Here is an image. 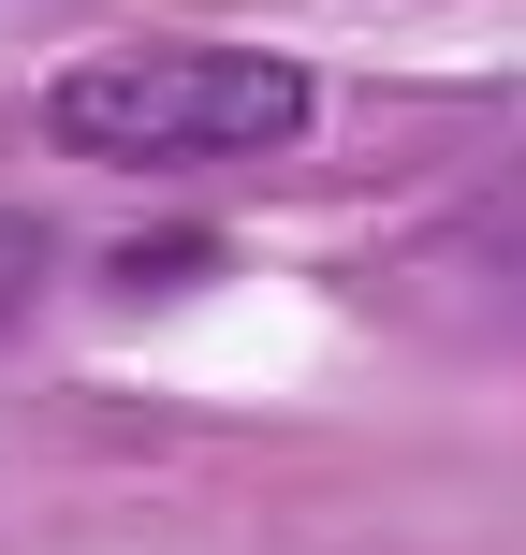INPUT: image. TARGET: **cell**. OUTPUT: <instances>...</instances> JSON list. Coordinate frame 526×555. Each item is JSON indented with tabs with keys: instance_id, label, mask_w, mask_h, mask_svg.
Listing matches in <instances>:
<instances>
[{
	"instance_id": "6da1fadb",
	"label": "cell",
	"mask_w": 526,
	"mask_h": 555,
	"mask_svg": "<svg viewBox=\"0 0 526 555\" xmlns=\"http://www.w3.org/2000/svg\"><path fill=\"white\" fill-rule=\"evenodd\" d=\"M307 59H264V44H103L44 88V132L74 162H117V176H176V162H264V146L307 132Z\"/></svg>"
},
{
	"instance_id": "7a4b0ae2",
	"label": "cell",
	"mask_w": 526,
	"mask_h": 555,
	"mask_svg": "<svg viewBox=\"0 0 526 555\" xmlns=\"http://www.w3.org/2000/svg\"><path fill=\"white\" fill-rule=\"evenodd\" d=\"M59 278V234L29 220V205H0V322H29V293Z\"/></svg>"
}]
</instances>
